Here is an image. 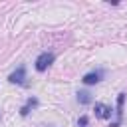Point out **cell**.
Returning a JSON list of instances; mask_svg holds the SVG:
<instances>
[{"instance_id":"5","label":"cell","mask_w":127,"mask_h":127,"mask_svg":"<svg viewBox=\"0 0 127 127\" xmlns=\"http://www.w3.org/2000/svg\"><path fill=\"white\" fill-rule=\"evenodd\" d=\"M121 107H123V93L117 97V121H115L111 127H119V123H121Z\"/></svg>"},{"instance_id":"2","label":"cell","mask_w":127,"mask_h":127,"mask_svg":"<svg viewBox=\"0 0 127 127\" xmlns=\"http://www.w3.org/2000/svg\"><path fill=\"white\" fill-rule=\"evenodd\" d=\"M8 79H10L12 83H20V85H26V69L20 65V67H18V69H16V71H14V73L8 77Z\"/></svg>"},{"instance_id":"7","label":"cell","mask_w":127,"mask_h":127,"mask_svg":"<svg viewBox=\"0 0 127 127\" xmlns=\"http://www.w3.org/2000/svg\"><path fill=\"white\" fill-rule=\"evenodd\" d=\"M77 101H79V103H91V97H89L87 91H79V93H77Z\"/></svg>"},{"instance_id":"8","label":"cell","mask_w":127,"mask_h":127,"mask_svg":"<svg viewBox=\"0 0 127 127\" xmlns=\"http://www.w3.org/2000/svg\"><path fill=\"white\" fill-rule=\"evenodd\" d=\"M79 125H81V127H85V125H87V117H85V115L79 119Z\"/></svg>"},{"instance_id":"6","label":"cell","mask_w":127,"mask_h":127,"mask_svg":"<svg viewBox=\"0 0 127 127\" xmlns=\"http://www.w3.org/2000/svg\"><path fill=\"white\" fill-rule=\"evenodd\" d=\"M36 103H38L36 99H28V103H26V105H24V107L20 109V113H22V115H28V113H30V109H32V107H34Z\"/></svg>"},{"instance_id":"1","label":"cell","mask_w":127,"mask_h":127,"mask_svg":"<svg viewBox=\"0 0 127 127\" xmlns=\"http://www.w3.org/2000/svg\"><path fill=\"white\" fill-rule=\"evenodd\" d=\"M52 64H54V54H52V52H44V54H40L38 60H36V69H38V71H46Z\"/></svg>"},{"instance_id":"4","label":"cell","mask_w":127,"mask_h":127,"mask_svg":"<svg viewBox=\"0 0 127 127\" xmlns=\"http://www.w3.org/2000/svg\"><path fill=\"white\" fill-rule=\"evenodd\" d=\"M95 115L99 119H109L111 117V107L105 103H95Z\"/></svg>"},{"instance_id":"3","label":"cell","mask_w":127,"mask_h":127,"mask_svg":"<svg viewBox=\"0 0 127 127\" xmlns=\"http://www.w3.org/2000/svg\"><path fill=\"white\" fill-rule=\"evenodd\" d=\"M101 77H103V71H101V69H97V71L85 73V75H83V83H85V85H93V83L101 81Z\"/></svg>"}]
</instances>
